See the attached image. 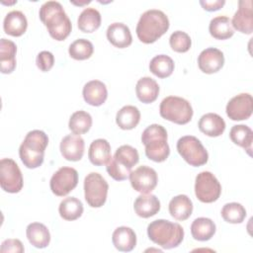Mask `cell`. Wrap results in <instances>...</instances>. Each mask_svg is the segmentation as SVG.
Returning a JSON list of instances; mask_svg holds the SVG:
<instances>
[{
    "mask_svg": "<svg viewBox=\"0 0 253 253\" xmlns=\"http://www.w3.org/2000/svg\"><path fill=\"white\" fill-rule=\"evenodd\" d=\"M92 126V117L89 113L85 111H76L74 112L68 123L69 129L74 134H83L89 131Z\"/></svg>",
    "mask_w": 253,
    "mask_h": 253,
    "instance_id": "cell-36",
    "label": "cell"
},
{
    "mask_svg": "<svg viewBox=\"0 0 253 253\" xmlns=\"http://www.w3.org/2000/svg\"><path fill=\"white\" fill-rule=\"evenodd\" d=\"M215 223L209 217H198L191 224V234L195 240L208 241L215 233Z\"/></svg>",
    "mask_w": 253,
    "mask_h": 253,
    "instance_id": "cell-29",
    "label": "cell"
},
{
    "mask_svg": "<svg viewBox=\"0 0 253 253\" xmlns=\"http://www.w3.org/2000/svg\"><path fill=\"white\" fill-rule=\"evenodd\" d=\"M229 137L231 141L244 148L249 155H251L252 141H253V131L245 125H235L231 127L229 131Z\"/></svg>",
    "mask_w": 253,
    "mask_h": 253,
    "instance_id": "cell-32",
    "label": "cell"
},
{
    "mask_svg": "<svg viewBox=\"0 0 253 253\" xmlns=\"http://www.w3.org/2000/svg\"><path fill=\"white\" fill-rule=\"evenodd\" d=\"M0 251L1 253H23L25 251V248L21 240L10 238L2 242Z\"/></svg>",
    "mask_w": 253,
    "mask_h": 253,
    "instance_id": "cell-41",
    "label": "cell"
},
{
    "mask_svg": "<svg viewBox=\"0 0 253 253\" xmlns=\"http://www.w3.org/2000/svg\"><path fill=\"white\" fill-rule=\"evenodd\" d=\"M211 36L216 40H227L234 34V29L231 25V20L226 16H217L211 20L209 25Z\"/></svg>",
    "mask_w": 253,
    "mask_h": 253,
    "instance_id": "cell-30",
    "label": "cell"
},
{
    "mask_svg": "<svg viewBox=\"0 0 253 253\" xmlns=\"http://www.w3.org/2000/svg\"><path fill=\"white\" fill-rule=\"evenodd\" d=\"M94 52L93 43L86 39H78L74 41L68 48L69 55L76 60H85L91 57Z\"/></svg>",
    "mask_w": 253,
    "mask_h": 253,
    "instance_id": "cell-37",
    "label": "cell"
},
{
    "mask_svg": "<svg viewBox=\"0 0 253 253\" xmlns=\"http://www.w3.org/2000/svg\"><path fill=\"white\" fill-rule=\"evenodd\" d=\"M227 117L232 121H243L251 117L253 98L249 93H241L231 98L225 108Z\"/></svg>",
    "mask_w": 253,
    "mask_h": 253,
    "instance_id": "cell-14",
    "label": "cell"
},
{
    "mask_svg": "<svg viewBox=\"0 0 253 253\" xmlns=\"http://www.w3.org/2000/svg\"><path fill=\"white\" fill-rule=\"evenodd\" d=\"M167 131L158 124L148 126L141 134V142L145 146V155L154 162L165 161L170 154L167 143Z\"/></svg>",
    "mask_w": 253,
    "mask_h": 253,
    "instance_id": "cell-5",
    "label": "cell"
},
{
    "mask_svg": "<svg viewBox=\"0 0 253 253\" xmlns=\"http://www.w3.org/2000/svg\"><path fill=\"white\" fill-rule=\"evenodd\" d=\"M36 64L41 71L47 72L52 68L54 64V56L50 51L42 50L37 55Z\"/></svg>",
    "mask_w": 253,
    "mask_h": 253,
    "instance_id": "cell-40",
    "label": "cell"
},
{
    "mask_svg": "<svg viewBox=\"0 0 253 253\" xmlns=\"http://www.w3.org/2000/svg\"><path fill=\"white\" fill-rule=\"evenodd\" d=\"M221 216L228 223H241L246 217V210L239 203H227L221 209Z\"/></svg>",
    "mask_w": 253,
    "mask_h": 253,
    "instance_id": "cell-38",
    "label": "cell"
},
{
    "mask_svg": "<svg viewBox=\"0 0 253 253\" xmlns=\"http://www.w3.org/2000/svg\"><path fill=\"white\" fill-rule=\"evenodd\" d=\"M221 185L216 177L210 171L200 172L195 181V195L197 199L206 204H211L219 198Z\"/></svg>",
    "mask_w": 253,
    "mask_h": 253,
    "instance_id": "cell-10",
    "label": "cell"
},
{
    "mask_svg": "<svg viewBox=\"0 0 253 253\" xmlns=\"http://www.w3.org/2000/svg\"><path fill=\"white\" fill-rule=\"evenodd\" d=\"M88 158L95 166L106 165L111 159V145L108 140L104 138L93 140L89 146Z\"/></svg>",
    "mask_w": 253,
    "mask_h": 253,
    "instance_id": "cell-25",
    "label": "cell"
},
{
    "mask_svg": "<svg viewBox=\"0 0 253 253\" xmlns=\"http://www.w3.org/2000/svg\"><path fill=\"white\" fill-rule=\"evenodd\" d=\"M149 239L164 249H171L179 246L184 239V229L177 222L167 219H156L147 226Z\"/></svg>",
    "mask_w": 253,
    "mask_h": 253,
    "instance_id": "cell-4",
    "label": "cell"
},
{
    "mask_svg": "<svg viewBox=\"0 0 253 253\" xmlns=\"http://www.w3.org/2000/svg\"><path fill=\"white\" fill-rule=\"evenodd\" d=\"M112 242L119 251L129 252L136 245V234L130 227L119 226L113 232Z\"/></svg>",
    "mask_w": 253,
    "mask_h": 253,
    "instance_id": "cell-24",
    "label": "cell"
},
{
    "mask_svg": "<svg viewBox=\"0 0 253 253\" xmlns=\"http://www.w3.org/2000/svg\"><path fill=\"white\" fill-rule=\"evenodd\" d=\"M137 150L127 144L120 146L113 157L106 164L108 174L116 181H124L128 178L131 168L138 163Z\"/></svg>",
    "mask_w": 253,
    "mask_h": 253,
    "instance_id": "cell-6",
    "label": "cell"
},
{
    "mask_svg": "<svg viewBox=\"0 0 253 253\" xmlns=\"http://www.w3.org/2000/svg\"><path fill=\"white\" fill-rule=\"evenodd\" d=\"M26 235L29 242L36 248H45L50 242L49 230L41 222L30 223L27 226Z\"/></svg>",
    "mask_w": 253,
    "mask_h": 253,
    "instance_id": "cell-26",
    "label": "cell"
},
{
    "mask_svg": "<svg viewBox=\"0 0 253 253\" xmlns=\"http://www.w3.org/2000/svg\"><path fill=\"white\" fill-rule=\"evenodd\" d=\"M82 95L87 104L99 107L106 102L108 98V90L105 83L102 81L91 80L84 85Z\"/></svg>",
    "mask_w": 253,
    "mask_h": 253,
    "instance_id": "cell-18",
    "label": "cell"
},
{
    "mask_svg": "<svg viewBox=\"0 0 253 253\" xmlns=\"http://www.w3.org/2000/svg\"><path fill=\"white\" fill-rule=\"evenodd\" d=\"M169 43L174 51L183 53L190 49L192 45V40L187 33L182 31H175L169 38Z\"/></svg>",
    "mask_w": 253,
    "mask_h": 253,
    "instance_id": "cell-39",
    "label": "cell"
},
{
    "mask_svg": "<svg viewBox=\"0 0 253 253\" xmlns=\"http://www.w3.org/2000/svg\"><path fill=\"white\" fill-rule=\"evenodd\" d=\"M198 126L199 129L206 135L216 137L223 133L225 129V122L219 115L208 113L201 117Z\"/></svg>",
    "mask_w": 253,
    "mask_h": 253,
    "instance_id": "cell-20",
    "label": "cell"
},
{
    "mask_svg": "<svg viewBox=\"0 0 253 253\" xmlns=\"http://www.w3.org/2000/svg\"><path fill=\"white\" fill-rule=\"evenodd\" d=\"M83 205L80 200L75 197H68L62 200L58 207L60 216L65 220H75L83 213Z\"/></svg>",
    "mask_w": 253,
    "mask_h": 253,
    "instance_id": "cell-34",
    "label": "cell"
},
{
    "mask_svg": "<svg viewBox=\"0 0 253 253\" xmlns=\"http://www.w3.org/2000/svg\"><path fill=\"white\" fill-rule=\"evenodd\" d=\"M223 64V52L215 47H208L204 49L198 57V66L200 70L207 74H212L219 71Z\"/></svg>",
    "mask_w": 253,
    "mask_h": 253,
    "instance_id": "cell-16",
    "label": "cell"
},
{
    "mask_svg": "<svg viewBox=\"0 0 253 253\" xmlns=\"http://www.w3.org/2000/svg\"><path fill=\"white\" fill-rule=\"evenodd\" d=\"M177 151L191 166L205 165L209 160V153L201 140L194 135H185L177 141Z\"/></svg>",
    "mask_w": 253,
    "mask_h": 253,
    "instance_id": "cell-8",
    "label": "cell"
},
{
    "mask_svg": "<svg viewBox=\"0 0 253 253\" xmlns=\"http://www.w3.org/2000/svg\"><path fill=\"white\" fill-rule=\"evenodd\" d=\"M200 4L201 6L209 11V12H212V11H216V10H219L224 4H225V1L224 0H201L200 1Z\"/></svg>",
    "mask_w": 253,
    "mask_h": 253,
    "instance_id": "cell-42",
    "label": "cell"
},
{
    "mask_svg": "<svg viewBox=\"0 0 253 253\" xmlns=\"http://www.w3.org/2000/svg\"><path fill=\"white\" fill-rule=\"evenodd\" d=\"M233 29L246 35H251L253 32V12L252 1L241 0L238 2V9L234 13L231 20Z\"/></svg>",
    "mask_w": 253,
    "mask_h": 253,
    "instance_id": "cell-15",
    "label": "cell"
},
{
    "mask_svg": "<svg viewBox=\"0 0 253 253\" xmlns=\"http://www.w3.org/2000/svg\"><path fill=\"white\" fill-rule=\"evenodd\" d=\"M140 121L139 110L131 105L124 106L118 111L116 116V123L120 128L128 130L134 128Z\"/></svg>",
    "mask_w": 253,
    "mask_h": 253,
    "instance_id": "cell-31",
    "label": "cell"
},
{
    "mask_svg": "<svg viewBox=\"0 0 253 253\" xmlns=\"http://www.w3.org/2000/svg\"><path fill=\"white\" fill-rule=\"evenodd\" d=\"M28 27V21L21 11L9 12L3 21V29L7 35L12 37H21L25 34Z\"/></svg>",
    "mask_w": 253,
    "mask_h": 253,
    "instance_id": "cell-22",
    "label": "cell"
},
{
    "mask_svg": "<svg viewBox=\"0 0 253 253\" xmlns=\"http://www.w3.org/2000/svg\"><path fill=\"white\" fill-rule=\"evenodd\" d=\"M78 184V172L72 167H60L50 178L49 187L51 192L58 197L68 195Z\"/></svg>",
    "mask_w": 253,
    "mask_h": 253,
    "instance_id": "cell-12",
    "label": "cell"
},
{
    "mask_svg": "<svg viewBox=\"0 0 253 253\" xmlns=\"http://www.w3.org/2000/svg\"><path fill=\"white\" fill-rule=\"evenodd\" d=\"M23 176L18 164L11 158L0 161V185L7 193H19L23 188Z\"/></svg>",
    "mask_w": 253,
    "mask_h": 253,
    "instance_id": "cell-11",
    "label": "cell"
},
{
    "mask_svg": "<svg viewBox=\"0 0 253 253\" xmlns=\"http://www.w3.org/2000/svg\"><path fill=\"white\" fill-rule=\"evenodd\" d=\"M101 14L95 8H85L77 20L78 28L83 33H93L101 26Z\"/></svg>",
    "mask_w": 253,
    "mask_h": 253,
    "instance_id": "cell-33",
    "label": "cell"
},
{
    "mask_svg": "<svg viewBox=\"0 0 253 253\" xmlns=\"http://www.w3.org/2000/svg\"><path fill=\"white\" fill-rule=\"evenodd\" d=\"M109 185L97 172L89 173L84 179V197L91 208H101L107 200Z\"/></svg>",
    "mask_w": 253,
    "mask_h": 253,
    "instance_id": "cell-9",
    "label": "cell"
},
{
    "mask_svg": "<svg viewBox=\"0 0 253 253\" xmlns=\"http://www.w3.org/2000/svg\"><path fill=\"white\" fill-rule=\"evenodd\" d=\"M40 19L49 36L55 41H64L71 33L72 25L62 5L57 1L44 2L40 8Z\"/></svg>",
    "mask_w": 253,
    "mask_h": 253,
    "instance_id": "cell-1",
    "label": "cell"
},
{
    "mask_svg": "<svg viewBox=\"0 0 253 253\" xmlns=\"http://www.w3.org/2000/svg\"><path fill=\"white\" fill-rule=\"evenodd\" d=\"M129 182L133 190L141 194L151 193L157 186L158 176L156 171L146 165L137 167L129 173Z\"/></svg>",
    "mask_w": 253,
    "mask_h": 253,
    "instance_id": "cell-13",
    "label": "cell"
},
{
    "mask_svg": "<svg viewBox=\"0 0 253 253\" xmlns=\"http://www.w3.org/2000/svg\"><path fill=\"white\" fill-rule=\"evenodd\" d=\"M48 137L44 131L34 129L29 131L19 148V155L23 164L29 169L40 167L43 162Z\"/></svg>",
    "mask_w": 253,
    "mask_h": 253,
    "instance_id": "cell-3",
    "label": "cell"
},
{
    "mask_svg": "<svg viewBox=\"0 0 253 253\" xmlns=\"http://www.w3.org/2000/svg\"><path fill=\"white\" fill-rule=\"evenodd\" d=\"M169 212L177 220L188 219L193 212V203L187 195H178L169 203Z\"/></svg>",
    "mask_w": 253,
    "mask_h": 253,
    "instance_id": "cell-28",
    "label": "cell"
},
{
    "mask_svg": "<svg viewBox=\"0 0 253 253\" xmlns=\"http://www.w3.org/2000/svg\"><path fill=\"white\" fill-rule=\"evenodd\" d=\"M160 116L174 124L186 125L193 117V108L190 102L177 96H168L164 98L159 107Z\"/></svg>",
    "mask_w": 253,
    "mask_h": 253,
    "instance_id": "cell-7",
    "label": "cell"
},
{
    "mask_svg": "<svg viewBox=\"0 0 253 253\" xmlns=\"http://www.w3.org/2000/svg\"><path fill=\"white\" fill-rule=\"evenodd\" d=\"M174 61L166 54H158L154 56L149 63V70L152 74L159 78L169 77L174 71Z\"/></svg>",
    "mask_w": 253,
    "mask_h": 253,
    "instance_id": "cell-35",
    "label": "cell"
},
{
    "mask_svg": "<svg viewBox=\"0 0 253 253\" xmlns=\"http://www.w3.org/2000/svg\"><path fill=\"white\" fill-rule=\"evenodd\" d=\"M169 26V19L164 12L150 9L140 16L135 32L140 42L152 43L168 31Z\"/></svg>",
    "mask_w": 253,
    "mask_h": 253,
    "instance_id": "cell-2",
    "label": "cell"
},
{
    "mask_svg": "<svg viewBox=\"0 0 253 253\" xmlns=\"http://www.w3.org/2000/svg\"><path fill=\"white\" fill-rule=\"evenodd\" d=\"M17 45L14 42L1 39L0 41V67L3 74H10L16 68Z\"/></svg>",
    "mask_w": 253,
    "mask_h": 253,
    "instance_id": "cell-23",
    "label": "cell"
},
{
    "mask_svg": "<svg viewBox=\"0 0 253 253\" xmlns=\"http://www.w3.org/2000/svg\"><path fill=\"white\" fill-rule=\"evenodd\" d=\"M60 152L68 161H79L84 154L85 142L78 134H67L60 141Z\"/></svg>",
    "mask_w": 253,
    "mask_h": 253,
    "instance_id": "cell-17",
    "label": "cell"
},
{
    "mask_svg": "<svg viewBox=\"0 0 253 253\" xmlns=\"http://www.w3.org/2000/svg\"><path fill=\"white\" fill-rule=\"evenodd\" d=\"M135 93L140 102L150 104L158 97L159 85L151 77H142L136 83Z\"/></svg>",
    "mask_w": 253,
    "mask_h": 253,
    "instance_id": "cell-27",
    "label": "cell"
},
{
    "mask_svg": "<svg viewBox=\"0 0 253 253\" xmlns=\"http://www.w3.org/2000/svg\"><path fill=\"white\" fill-rule=\"evenodd\" d=\"M107 39L116 47L125 48L131 44L132 37L129 28L124 23H113L107 29Z\"/></svg>",
    "mask_w": 253,
    "mask_h": 253,
    "instance_id": "cell-19",
    "label": "cell"
},
{
    "mask_svg": "<svg viewBox=\"0 0 253 253\" xmlns=\"http://www.w3.org/2000/svg\"><path fill=\"white\" fill-rule=\"evenodd\" d=\"M133 209L138 216L148 218L155 215L160 211V202L155 195L149 193L141 194L135 199Z\"/></svg>",
    "mask_w": 253,
    "mask_h": 253,
    "instance_id": "cell-21",
    "label": "cell"
}]
</instances>
